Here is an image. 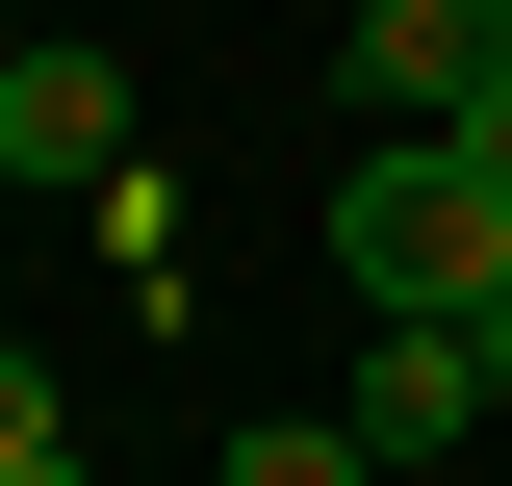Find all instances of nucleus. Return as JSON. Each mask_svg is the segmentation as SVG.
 Here are the masks:
<instances>
[{
	"instance_id": "nucleus-1",
	"label": "nucleus",
	"mask_w": 512,
	"mask_h": 486,
	"mask_svg": "<svg viewBox=\"0 0 512 486\" xmlns=\"http://www.w3.org/2000/svg\"><path fill=\"white\" fill-rule=\"evenodd\" d=\"M333 282H359V333H512V205L461 154H359L333 180Z\"/></svg>"
},
{
	"instance_id": "nucleus-2",
	"label": "nucleus",
	"mask_w": 512,
	"mask_h": 486,
	"mask_svg": "<svg viewBox=\"0 0 512 486\" xmlns=\"http://www.w3.org/2000/svg\"><path fill=\"white\" fill-rule=\"evenodd\" d=\"M359 154H436V128H487L512 103V0H359Z\"/></svg>"
},
{
	"instance_id": "nucleus-3",
	"label": "nucleus",
	"mask_w": 512,
	"mask_h": 486,
	"mask_svg": "<svg viewBox=\"0 0 512 486\" xmlns=\"http://www.w3.org/2000/svg\"><path fill=\"white\" fill-rule=\"evenodd\" d=\"M0 180H77V205L128 180V77L77 52V26H26V52H0Z\"/></svg>"
},
{
	"instance_id": "nucleus-4",
	"label": "nucleus",
	"mask_w": 512,
	"mask_h": 486,
	"mask_svg": "<svg viewBox=\"0 0 512 486\" xmlns=\"http://www.w3.org/2000/svg\"><path fill=\"white\" fill-rule=\"evenodd\" d=\"M487 410H512L487 333H359V461H461Z\"/></svg>"
},
{
	"instance_id": "nucleus-5",
	"label": "nucleus",
	"mask_w": 512,
	"mask_h": 486,
	"mask_svg": "<svg viewBox=\"0 0 512 486\" xmlns=\"http://www.w3.org/2000/svg\"><path fill=\"white\" fill-rule=\"evenodd\" d=\"M205 486H384V461H359V410H256V435H231Z\"/></svg>"
},
{
	"instance_id": "nucleus-6",
	"label": "nucleus",
	"mask_w": 512,
	"mask_h": 486,
	"mask_svg": "<svg viewBox=\"0 0 512 486\" xmlns=\"http://www.w3.org/2000/svg\"><path fill=\"white\" fill-rule=\"evenodd\" d=\"M77 435H52V359H26V333H0V486H52Z\"/></svg>"
},
{
	"instance_id": "nucleus-7",
	"label": "nucleus",
	"mask_w": 512,
	"mask_h": 486,
	"mask_svg": "<svg viewBox=\"0 0 512 486\" xmlns=\"http://www.w3.org/2000/svg\"><path fill=\"white\" fill-rule=\"evenodd\" d=\"M436 154H461V180H487V205H512V103H487V128H436Z\"/></svg>"
},
{
	"instance_id": "nucleus-8",
	"label": "nucleus",
	"mask_w": 512,
	"mask_h": 486,
	"mask_svg": "<svg viewBox=\"0 0 512 486\" xmlns=\"http://www.w3.org/2000/svg\"><path fill=\"white\" fill-rule=\"evenodd\" d=\"M52 486H103V461H52Z\"/></svg>"
}]
</instances>
